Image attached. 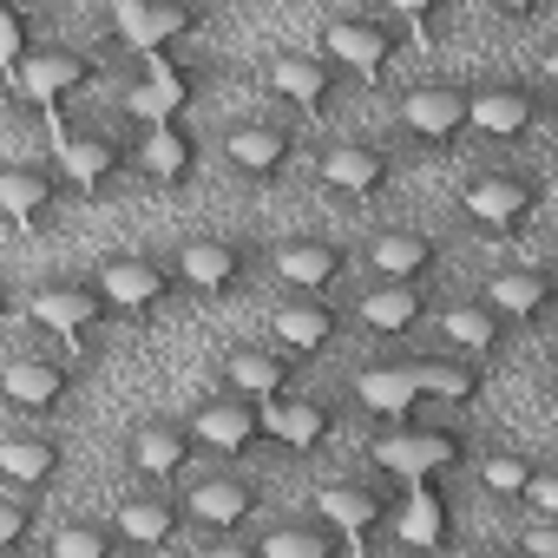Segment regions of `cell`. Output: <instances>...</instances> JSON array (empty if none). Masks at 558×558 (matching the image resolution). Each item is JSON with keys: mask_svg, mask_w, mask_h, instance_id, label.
Returning a JSON list of instances; mask_svg holds the SVG:
<instances>
[{"mask_svg": "<svg viewBox=\"0 0 558 558\" xmlns=\"http://www.w3.org/2000/svg\"><path fill=\"white\" fill-rule=\"evenodd\" d=\"M27 316L40 323V329H53V336H66V342H93L112 316H106V303L93 296V283L80 276V283H40L34 290V303H27Z\"/></svg>", "mask_w": 558, "mask_h": 558, "instance_id": "obj_28", "label": "cell"}, {"mask_svg": "<svg viewBox=\"0 0 558 558\" xmlns=\"http://www.w3.org/2000/svg\"><path fill=\"white\" fill-rule=\"evenodd\" d=\"M73 388H80V375H73V362H60V355H14L8 368H0V408H14V414H27V421L60 414V408L73 401Z\"/></svg>", "mask_w": 558, "mask_h": 558, "instance_id": "obj_12", "label": "cell"}, {"mask_svg": "<svg viewBox=\"0 0 558 558\" xmlns=\"http://www.w3.org/2000/svg\"><path fill=\"white\" fill-rule=\"evenodd\" d=\"M197 558H256V532H223V538H204Z\"/></svg>", "mask_w": 558, "mask_h": 558, "instance_id": "obj_40", "label": "cell"}, {"mask_svg": "<svg viewBox=\"0 0 558 558\" xmlns=\"http://www.w3.org/2000/svg\"><path fill=\"white\" fill-rule=\"evenodd\" d=\"M401 368H408L414 395L421 401H440V408H473L486 395V368L466 362V355H408Z\"/></svg>", "mask_w": 558, "mask_h": 558, "instance_id": "obj_29", "label": "cell"}, {"mask_svg": "<svg viewBox=\"0 0 558 558\" xmlns=\"http://www.w3.org/2000/svg\"><path fill=\"white\" fill-rule=\"evenodd\" d=\"M256 414H263V440L283 447V453H323L336 440V408L316 401V395H283Z\"/></svg>", "mask_w": 558, "mask_h": 558, "instance_id": "obj_26", "label": "cell"}, {"mask_svg": "<svg viewBox=\"0 0 558 558\" xmlns=\"http://www.w3.org/2000/svg\"><path fill=\"white\" fill-rule=\"evenodd\" d=\"M250 269H256V243L250 236H230V230H204V236H184L178 256H171V276H178V290L184 296H236L250 283Z\"/></svg>", "mask_w": 558, "mask_h": 558, "instance_id": "obj_5", "label": "cell"}, {"mask_svg": "<svg viewBox=\"0 0 558 558\" xmlns=\"http://www.w3.org/2000/svg\"><path fill=\"white\" fill-rule=\"evenodd\" d=\"M493 558H519V551H493Z\"/></svg>", "mask_w": 558, "mask_h": 558, "instance_id": "obj_42", "label": "cell"}, {"mask_svg": "<svg viewBox=\"0 0 558 558\" xmlns=\"http://www.w3.org/2000/svg\"><path fill=\"white\" fill-rule=\"evenodd\" d=\"M440 342H447V355H466V362L486 368V362L512 342V329L473 296V303H447V310H440Z\"/></svg>", "mask_w": 558, "mask_h": 558, "instance_id": "obj_30", "label": "cell"}, {"mask_svg": "<svg viewBox=\"0 0 558 558\" xmlns=\"http://www.w3.org/2000/svg\"><path fill=\"white\" fill-rule=\"evenodd\" d=\"M421 316H427V290H362V303H355V323L368 329V336H414L421 329Z\"/></svg>", "mask_w": 558, "mask_h": 558, "instance_id": "obj_32", "label": "cell"}, {"mask_svg": "<svg viewBox=\"0 0 558 558\" xmlns=\"http://www.w3.org/2000/svg\"><path fill=\"white\" fill-rule=\"evenodd\" d=\"M93 80H99V60H93L86 47L47 40V47L14 53V86H21V99H34V106H60V99H73V93H86Z\"/></svg>", "mask_w": 558, "mask_h": 558, "instance_id": "obj_10", "label": "cell"}, {"mask_svg": "<svg viewBox=\"0 0 558 558\" xmlns=\"http://www.w3.org/2000/svg\"><path fill=\"white\" fill-rule=\"evenodd\" d=\"M401 47H408V21H401V14H375V8L323 21V40H316V53H323L342 80H368V86L395 66Z\"/></svg>", "mask_w": 558, "mask_h": 558, "instance_id": "obj_3", "label": "cell"}, {"mask_svg": "<svg viewBox=\"0 0 558 558\" xmlns=\"http://www.w3.org/2000/svg\"><path fill=\"white\" fill-rule=\"evenodd\" d=\"M525 506H532V519H558V466H532V480H525V493H519Z\"/></svg>", "mask_w": 558, "mask_h": 558, "instance_id": "obj_38", "label": "cell"}, {"mask_svg": "<svg viewBox=\"0 0 558 558\" xmlns=\"http://www.w3.org/2000/svg\"><path fill=\"white\" fill-rule=\"evenodd\" d=\"M440 236L434 230H381L375 243H368V256H362V269L375 276L381 290H421L427 276L440 269Z\"/></svg>", "mask_w": 558, "mask_h": 558, "instance_id": "obj_21", "label": "cell"}, {"mask_svg": "<svg viewBox=\"0 0 558 558\" xmlns=\"http://www.w3.org/2000/svg\"><path fill=\"white\" fill-rule=\"evenodd\" d=\"M106 525H112V538H119L125 551H165V545H178V532H184V506H178V493L151 486V493L119 499Z\"/></svg>", "mask_w": 558, "mask_h": 558, "instance_id": "obj_22", "label": "cell"}, {"mask_svg": "<svg viewBox=\"0 0 558 558\" xmlns=\"http://www.w3.org/2000/svg\"><path fill=\"white\" fill-rule=\"evenodd\" d=\"M538 119H545V93L532 80H480V86H466V132L493 138V145H519Z\"/></svg>", "mask_w": 558, "mask_h": 558, "instance_id": "obj_7", "label": "cell"}, {"mask_svg": "<svg viewBox=\"0 0 558 558\" xmlns=\"http://www.w3.org/2000/svg\"><path fill=\"white\" fill-rule=\"evenodd\" d=\"M217 375H223V395H236V401H250V408H269V401L290 395L296 362H283L276 349H256V342H236V349H223Z\"/></svg>", "mask_w": 558, "mask_h": 558, "instance_id": "obj_27", "label": "cell"}, {"mask_svg": "<svg viewBox=\"0 0 558 558\" xmlns=\"http://www.w3.org/2000/svg\"><path fill=\"white\" fill-rule=\"evenodd\" d=\"M8 316H14V290L0 283V329H8Z\"/></svg>", "mask_w": 558, "mask_h": 558, "instance_id": "obj_41", "label": "cell"}, {"mask_svg": "<svg viewBox=\"0 0 558 558\" xmlns=\"http://www.w3.org/2000/svg\"><path fill=\"white\" fill-rule=\"evenodd\" d=\"M401 132L414 138V145H460L466 138V86L460 80H414L408 93H401Z\"/></svg>", "mask_w": 558, "mask_h": 558, "instance_id": "obj_14", "label": "cell"}, {"mask_svg": "<svg viewBox=\"0 0 558 558\" xmlns=\"http://www.w3.org/2000/svg\"><path fill=\"white\" fill-rule=\"evenodd\" d=\"M66 184L53 165H0V223L14 230H47L60 210Z\"/></svg>", "mask_w": 558, "mask_h": 558, "instance_id": "obj_25", "label": "cell"}, {"mask_svg": "<svg viewBox=\"0 0 558 558\" xmlns=\"http://www.w3.org/2000/svg\"><path fill=\"white\" fill-rule=\"evenodd\" d=\"M138 171L158 178V184H184V178L197 171V145H184L178 132H158V138L138 151Z\"/></svg>", "mask_w": 558, "mask_h": 558, "instance_id": "obj_35", "label": "cell"}, {"mask_svg": "<svg viewBox=\"0 0 558 558\" xmlns=\"http://www.w3.org/2000/svg\"><path fill=\"white\" fill-rule=\"evenodd\" d=\"M256 558H349V538L323 519H290L256 532Z\"/></svg>", "mask_w": 558, "mask_h": 558, "instance_id": "obj_31", "label": "cell"}, {"mask_svg": "<svg viewBox=\"0 0 558 558\" xmlns=\"http://www.w3.org/2000/svg\"><path fill=\"white\" fill-rule=\"evenodd\" d=\"M316 184L329 197H349V204H368L395 184V151L375 145V138H336L316 151Z\"/></svg>", "mask_w": 558, "mask_h": 558, "instance_id": "obj_9", "label": "cell"}, {"mask_svg": "<svg viewBox=\"0 0 558 558\" xmlns=\"http://www.w3.org/2000/svg\"><path fill=\"white\" fill-rule=\"evenodd\" d=\"M466 460V434L460 427H427V421H395L368 440V466L381 480H434V473H453Z\"/></svg>", "mask_w": 558, "mask_h": 558, "instance_id": "obj_4", "label": "cell"}, {"mask_svg": "<svg viewBox=\"0 0 558 558\" xmlns=\"http://www.w3.org/2000/svg\"><path fill=\"white\" fill-rule=\"evenodd\" d=\"M342 316L349 310H336L329 296H290V303L269 310V342H276V355H283V362H316V355L336 349Z\"/></svg>", "mask_w": 558, "mask_h": 558, "instance_id": "obj_17", "label": "cell"}, {"mask_svg": "<svg viewBox=\"0 0 558 558\" xmlns=\"http://www.w3.org/2000/svg\"><path fill=\"white\" fill-rule=\"evenodd\" d=\"M106 27L132 53H165V47L204 34V8H184V0H119V8L106 14Z\"/></svg>", "mask_w": 558, "mask_h": 558, "instance_id": "obj_13", "label": "cell"}, {"mask_svg": "<svg viewBox=\"0 0 558 558\" xmlns=\"http://www.w3.org/2000/svg\"><path fill=\"white\" fill-rule=\"evenodd\" d=\"M269 263H276V276H283L296 296H329L349 276V243H336V236H290V243L269 250Z\"/></svg>", "mask_w": 558, "mask_h": 558, "instance_id": "obj_23", "label": "cell"}, {"mask_svg": "<svg viewBox=\"0 0 558 558\" xmlns=\"http://www.w3.org/2000/svg\"><path fill=\"white\" fill-rule=\"evenodd\" d=\"M480 303H486L506 329H532V323H545L551 303H558V276H551L545 263H506V269L486 276Z\"/></svg>", "mask_w": 558, "mask_h": 558, "instance_id": "obj_19", "label": "cell"}, {"mask_svg": "<svg viewBox=\"0 0 558 558\" xmlns=\"http://www.w3.org/2000/svg\"><path fill=\"white\" fill-rule=\"evenodd\" d=\"M47 558H119V538L106 519H66L47 532Z\"/></svg>", "mask_w": 558, "mask_h": 558, "instance_id": "obj_34", "label": "cell"}, {"mask_svg": "<svg viewBox=\"0 0 558 558\" xmlns=\"http://www.w3.org/2000/svg\"><path fill=\"white\" fill-rule=\"evenodd\" d=\"M34 525H40V506L27 493H8L0 486V558H14L34 545Z\"/></svg>", "mask_w": 558, "mask_h": 558, "instance_id": "obj_36", "label": "cell"}, {"mask_svg": "<svg viewBox=\"0 0 558 558\" xmlns=\"http://www.w3.org/2000/svg\"><path fill=\"white\" fill-rule=\"evenodd\" d=\"M191 460H197V440H191L184 414H145V421H132V434H125V466H132L145 486L184 480Z\"/></svg>", "mask_w": 558, "mask_h": 558, "instance_id": "obj_11", "label": "cell"}, {"mask_svg": "<svg viewBox=\"0 0 558 558\" xmlns=\"http://www.w3.org/2000/svg\"><path fill=\"white\" fill-rule=\"evenodd\" d=\"M532 453H486L480 460V486L493 493V499H519L525 493V480H532Z\"/></svg>", "mask_w": 558, "mask_h": 558, "instance_id": "obj_37", "label": "cell"}, {"mask_svg": "<svg viewBox=\"0 0 558 558\" xmlns=\"http://www.w3.org/2000/svg\"><path fill=\"white\" fill-rule=\"evenodd\" d=\"M355 401H362L368 414H381V421H414V408H421V395H414V381H408L401 362H368V368H355Z\"/></svg>", "mask_w": 558, "mask_h": 558, "instance_id": "obj_33", "label": "cell"}, {"mask_svg": "<svg viewBox=\"0 0 558 558\" xmlns=\"http://www.w3.org/2000/svg\"><path fill=\"white\" fill-rule=\"evenodd\" d=\"M395 506H401V486L381 480V473H375V480H336V486L316 493V519L336 525L349 545L368 538V532H381V525L395 519Z\"/></svg>", "mask_w": 558, "mask_h": 558, "instance_id": "obj_15", "label": "cell"}, {"mask_svg": "<svg viewBox=\"0 0 558 558\" xmlns=\"http://www.w3.org/2000/svg\"><path fill=\"white\" fill-rule=\"evenodd\" d=\"M184 427H191V440H197V453H217V460H243V453H256L263 447V414L250 408V401H236V395H204L191 414H184Z\"/></svg>", "mask_w": 558, "mask_h": 558, "instance_id": "obj_18", "label": "cell"}, {"mask_svg": "<svg viewBox=\"0 0 558 558\" xmlns=\"http://www.w3.org/2000/svg\"><path fill=\"white\" fill-rule=\"evenodd\" d=\"M60 473H66V440H60V434H40V427L0 434V486H8V493L40 499Z\"/></svg>", "mask_w": 558, "mask_h": 558, "instance_id": "obj_24", "label": "cell"}, {"mask_svg": "<svg viewBox=\"0 0 558 558\" xmlns=\"http://www.w3.org/2000/svg\"><path fill=\"white\" fill-rule=\"evenodd\" d=\"M86 283L106 303V316H125V323H151L184 296L171 276V256H158V250H106Z\"/></svg>", "mask_w": 558, "mask_h": 558, "instance_id": "obj_1", "label": "cell"}, {"mask_svg": "<svg viewBox=\"0 0 558 558\" xmlns=\"http://www.w3.org/2000/svg\"><path fill=\"white\" fill-rule=\"evenodd\" d=\"M296 151H303L296 119H243V125L223 132V165L243 184H276L296 165Z\"/></svg>", "mask_w": 558, "mask_h": 558, "instance_id": "obj_6", "label": "cell"}, {"mask_svg": "<svg viewBox=\"0 0 558 558\" xmlns=\"http://www.w3.org/2000/svg\"><path fill=\"white\" fill-rule=\"evenodd\" d=\"M519 558H558V525L551 519H532V525H519V545H512Z\"/></svg>", "mask_w": 558, "mask_h": 558, "instance_id": "obj_39", "label": "cell"}, {"mask_svg": "<svg viewBox=\"0 0 558 558\" xmlns=\"http://www.w3.org/2000/svg\"><path fill=\"white\" fill-rule=\"evenodd\" d=\"M184 525H197L204 538H223V532H243L256 512H263V486L250 473H197L184 493Z\"/></svg>", "mask_w": 558, "mask_h": 558, "instance_id": "obj_8", "label": "cell"}, {"mask_svg": "<svg viewBox=\"0 0 558 558\" xmlns=\"http://www.w3.org/2000/svg\"><path fill=\"white\" fill-rule=\"evenodd\" d=\"M538 204H545V184L532 171H519V165H493V171H473L460 184V217L480 236H493V243L525 236L532 217H538Z\"/></svg>", "mask_w": 558, "mask_h": 558, "instance_id": "obj_2", "label": "cell"}, {"mask_svg": "<svg viewBox=\"0 0 558 558\" xmlns=\"http://www.w3.org/2000/svg\"><path fill=\"white\" fill-rule=\"evenodd\" d=\"M138 165V151L119 138V132H73L66 145H60V184L66 191H86V197H106L125 171Z\"/></svg>", "mask_w": 558, "mask_h": 558, "instance_id": "obj_20", "label": "cell"}, {"mask_svg": "<svg viewBox=\"0 0 558 558\" xmlns=\"http://www.w3.org/2000/svg\"><path fill=\"white\" fill-rule=\"evenodd\" d=\"M263 86H269L276 106H290V112H329L349 93V80L323 53H269L263 60Z\"/></svg>", "mask_w": 558, "mask_h": 558, "instance_id": "obj_16", "label": "cell"}]
</instances>
